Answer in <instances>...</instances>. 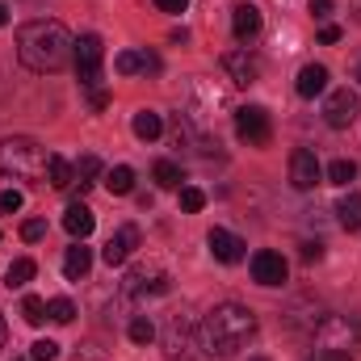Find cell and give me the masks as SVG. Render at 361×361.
<instances>
[{
    "mask_svg": "<svg viewBox=\"0 0 361 361\" xmlns=\"http://www.w3.org/2000/svg\"><path fill=\"white\" fill-rule=\"evenodd\" d=\"M319 177H324V169H319V160H315V152H307V147H298L294 156H290V185L294 189H315L319 185Z\"/></svg>",
    "mask_w": 361,
    "mask_h": 361,
    "instance_id": "8fae6325",
    "label": "cell"
},
{
    "mask_svg": "<svg viewBox=\"0 0 361 361\" xmlns=\"http://www.w3.org/2000/svg\"><path fill=\"white\" fill-rule=\"evenodd\" d=\"M336 219L345 231H361V193H345L336 202Z\"/></svg>",
    "mask_w": 361,
    "mask_h": 361,
    "instance_id": "ffe728a7",
    "label": "cell"
},
{
    "mask_svg": "<svg viewBox=\"0 0 361 361\" xmlns=\"http://www.w3.org/2000/svg\"><path fill=\"white\" fill-rule=\"evenodd\" d=\"M361 345V324L345 319V315H324L315 328V349H332V353H349Z\"/></svg>",
    "mask_w": 361,
    "mask_h": 361,
    "instance_id": "277c9868",
    "label": "cell"
},
{
    "mask_svg": "<svg viewBox=\"0 0 361 361\" xmlns=\"http://www.w3.org/2000/svg\"><path fill=\"white\" fill-rule=\"evenodd\" d=\"M114 68H118L122 76H135V72H160V59L147 55V51H122V55L114 59Z\"/></svg>",
    "mask_w": 361,
    "mask_h": 361,
    "instance_id": "e0dca14e",
    "label": "cell"
},
{
    "mask_svg": "<svg viewBox=\"0 0 361 361\" xmlns=\"http://www.w3.org/2000/svg\"><path fill=\"white\" fill-rule=\"evenodd\" d=\"M47 180H51L55 189H72V180H76V169H72L63 156H51V160H47Z\"/></svg>",
    "mask_w": 361,
    "mask_h": 361,
    "instance_id": "7402d4cb",
    "label": "cell"
},
{
    "mask_svg": "<svg viewBox=\"0 0 361 361\" xmlns=\"http://www.w3.org/2000/svg\"><path fill=\"white\" fill-rule=\"evenodd\" d=\"M105 189H109V193H118V197H122V193H130V189H135V169H126V164L109 169V173H105Z\"/></svg>",
    "mask_w": 361,
    "mask_h": 361,
    "instance_id": "603a6c76",
    "label": "cell"
},
{
    "mask_svg": "<svg viewBox=\"0 0 361 361\" xmlns=\"http://www.w3.org/2000/svg\"><path fill=\"white\" fill-rule=\"evenodd\" d=\"M235 135H240L248 147H265L273 139L269 114H265L261 105H240V109H235Z\"/></svg>",
    "mask_w": 361,
    "mask_h": 361,
    "instance_id": "8992f818",
    "label": "cell"
},
{
    "mask_svg": "<svg viewBox=\"0 0 361 361\" xmlns=\"http://www.w3.org/2000/svg\"><path fill=\"white\" fill-rule=\"evenodd\" d=\"M206 244H210L214 261H223V265H240V261H244V252H248V244H244L240 235L223 231V227H214V231L206 235Z\"/></svg>",
    "mask_w": 361,
    "mask_h": 361,
    "instance_id": "4fadbf2b",
    "label": "cell"
},
{
    "mask_svg": "<svg viewBox=\"0 0 361 361\" xmlns=\"http://www.w3.org/2000/svg\"><path fill=\"white\" fill-rule=\"evenodd\" d=\"M189 341H193V319H189V311H173L169 315V328H164V349H169V357L177 361L189 353Z\"/></svg>",
    "mask_w": 361,
    "mask_h": 361,
    "instance_id": "30bf717a",
    "label": "cell"
},
{
    "mask_svg": "<svg viewBox=\"0 0 361 361\" xmlns=\"http://www.w3.org/2000/svg\"><path fill=\"white\" fill-rule=\"evenodd\" d=\"M361 114V97L349 89H336L332 97H328V105H324V122L332 126V130H349L353 122H357Z\"/></svg>",
    "mask_w": 361,
    "mask_h": 361,
    "instance_id": "52a82bcc",
    "label": "cell"
},
{
    "mask_svg": "<svg viewBox=\"0 0 361 361\" xmlns=\"http://www.w3.org/2000/svg\"><path fill=\"white\" fill-rule=\"evenodd\" d=\"M63 227H68V235H76V240H89L92 227H97V214H92L85 202H72V206L63 210Z\"/></svg>",
    "mask_w": 361,
    "mask_h": 361,
    "instance_id": "2e32d148",
    "label": "cell"
},
{
    "mask_svg": "<svg viewBox=\"0 0 361 361\" xmlns=\"http://www.w3.org/2000/svg\"><path fill=\"white\" fill-rule=\"evenodd\" d=\"M135 248H139V227H118V231L109 235V244L101 248V261H105L109 269H114V265H126Z\"/></svg>",
    "mask_w": 361,
    "mask_h": 361,
    "instance_id": "7c38bea8",
    "label": "cell"
},
{
    "mask_svg": "<svg viewBox=\"0 0 361 361\" xmlns=\"http://www.w3.org/2000/svg\"><path fill=\"white\" fill-rule=\"evenodd\" d=\"M0 25H8V8L4 4H0Z\"/></svg>",
    "mask_w": 361,
    "mask_h": 361,
    "instance_id": "f35d334b",
    "label": "cell"
},
{
    "mask_svg": "<svg viewBox=\"0 0 361 361\" xmlns=\"http://www.w3.org/2000/svg\"><path fill=\"white\" fill-rule=\"evenodd\" d=\"M97 177H101V160H97V156H80V160H76V180H72V185L85 193Z\"/></svg>",
    "mask_w": 361,
    "mask_h": 361,
    "instance_id": "cb8c5ba5",
    "label": "cell"
},
{
    "mask_svg": "<svg viewBox=\"0 0 361 361\" xmlns=\"http://www.w3.org/2000/svg\"><path fill=\"white\" fill-rule=\"evenodd\" d=\"M42 235H47V223H42V219H25V223H21V240H25V244H34V240H42Z\"/></svg>",
    "mask_w": 361,
    "mask_h": 361,
    "instance_id": "836d02e7",
    "label": "cell"
},
{
    "mask_svg": "<svg viewBox=\"0 0 361 361\" xmlns=\"http://www.w3.org/2000/svg\"><path fill=\"white\" fill-rule=\"evenodd\" d=\"M156 8H160V13H185L189 0H156Z\"/></svg>",
    "mask_w": 361,
    "mask_h": 361,
    "instance_id": "e575fe53",
    "label": "cell"
},
{
    "mask_svg": "<svg viewBox=\"0 0 361 361\" xmlns=\"http://www.w3.org/2000/svg\"><path fill=\"white\" fill-rule=\"evenodd\" d=\"M13 361H25V357H13Z\"/></svg>",
    "mask_w": 361,
    "mask_h": 361,
    "instance_id": "60d3db41",
    "label": "cell"
},
{
    "mask_svg": "<svg viewBox=\"0 0 361 361\" xmlns=\"http://www.w3.org/2000/svg\"><path fill=\"white\" fill-rule=\"evenodd\" d=\"M59 357V345L55 341H34L30 345V361H55Z\"/></svg>",
    "mask_w": 361,
    "mask_h": 361,
    "instance_id": "1f68e13d",
    "label": "cell"
},
{
    "mask_svg": "<svg viewBox=\"0 0 361 361\" xmlns=\"http://www.w3.org/2000/svg\"><path fill=\"white\" fill-rule=\"evenodd\" d=\"M21 315H25V324H34V328H38V324L47 319V302H42L38 294H25V302H21Z\"/></svg>",
    "mask_w": 361,
    "mask_h": 361,
    "instance_id": "f1b7e54d",
    "label": "cell"
},
{
    "mask_svg": "<svg viewBox=\"0 0 361 361\" xmlns=\"http://www.w3.org/2000/svg\"><path fill=\"white\" fill-rule=\"evenodd\" d=\"M72 34L63 30V21H30L17 30V59L30 72H59L72 59Z\"/></svg>",
    "mask_w": 361,
    "mask_h": 361,
    "instance_id": "7a4b0ae2",
    "label": "cell"
},
{
    "mask_svg": "<svg viewBox=\"0 0 361 361\" xmlns=\"http://www.w3.org/2000/svg\"><path fill=\"white\" fill-rule=\"evenodd\" d=\"M319 257H324V244H302V261L307 265H315Z\"/></svg>",
    "mask_w": 361,
    "mask_h": 361,
    "instance_id": "8d00e7d4",
    "label": "cell"
},
{
    "mask_svg": "<svg viewBox=\"0 0 361 361\" xmlns=\"http://www.w3.org/2000/svg\"><path fill=\"white\" fill-rule=\"evenodd\" d=\"M89 269H92V248H85V240H80V244L68 248V257H63V273H68L72 281H80V277H89Z\"/></svg>",
    "mask_w": 361,
    "mask_h": 361,
    "instance_id": "d6986e66",
    "label": "cell"
},
{
    "mask_svg": "<svg viewBox=\"0 0 361 361\" xmlns=\"http://www.w3.org/2000/svg\"><path fill=\"white\" fill-rule=\"evenodd\" d=\"M156 185H160V189H180V169L173 160H160V164H156Z\"/></svg>",
    "mask_w": 361,
    "mask_h": 361,
    "instance_id": "4316f807",
    "label": "cell"
},
{
    "mask_svg": "<svg viewBox=\"0 0 361 361\" xmlns=\"http://www.w3.org/2000/svg\"><path fill=\"white\" fill-rule=\"evenodd\" d=\"M130 341H135V345H152V341H156V324L143 319V315L130 319Z\"/></svg>",
    "mask_w": 361,
    "mask_h": 361,
    "instance_id": "4dcf8cb0",
    "label": "cell"
},
{
    "mask_svg": "<svg viewBox=\"0 0 361 361\" xmlns=\"http://www.w3.org/2000/svg\"><path fill=\"white\" fill-rule=\"evenodd\" d=\"M47 319L72 324V319H76V302H72V298H51V302H47Z\"/></svg>",
    "mask_w": 361,
    "mask_h": 361,
    "instance_id": "484cf974",
    "label": "cell"
},
{
    "mask_svg": "<svg viewBox=\"0 0 361 361\" xmlns=\"http://www.w3.org/2000/svg\"><path fill=\"white\" fill-rule=\"evenodd\" d=\"M311 13H315V17H319V21H324V17H328V13H332V0H311Z\"/></svg>",
    "mask_w": 361,
    "mask_h": 361,
    "instance_id": "74e56055",
    "label": "cell"
},
{
    "mask_svg": "<svg viewBox=\"0 0 361 361\" xmlns=\"http://www.w3.org/2000/svg\"><path fill=\"white\" fill-rule=\"evenodd\" d=\"M223 72L231 76V85H257L261 80V59L248 47H240V51H227L223 55Z\"/></svg>",
    "mask_w": 361,
    "mask_h": 361,
    "instance_id": "ba28073f",
    "label": "cell"
},
{
    "mask_svg": "<svg viewBox=\"0 0 361 361\" xmlns=\"http://www.w3.org/2000/svg\"><path fill=\"white\" fill-rule=\"evenodd\" d=\"M252 361H265V357H252Z\"/></svg>",
    "mask_w": 361,
    "mask_h": 361,
    "instance_id": "b9f144b4",
    "label": "cell"
},
{
    "mask_svg": "<svg viewBox=\"0 0 361 361\" xmlns=\"http://www.w3.org/2000/svg\"><path fill=\"white\" fill-rule=\"evenodd\" d=\"M252 332H257V315L244 302H219L197 328V349L210 361H227L252 341Z\"/></svg>",
    "mask_w": 361,
    "mask_h": 361,
    "instance_id": "6da1fadb",
    "label": "cell"
},
{
    "mask_svg": "<svg viewBox=\"0 0 361 361\" xmlns=\"http://www.w3.org/2000/svg\"><path fill=\"white\" fill-rule=\"evenodd\" d=\"M72 59H76V76H80V85H97L101 80V63H105V47H101V38L97 34H80L76 38V47H72Z\"/></svg>",
    "mask_w": 361,
    "mask_h": 361,
    "instance_id": "5b68a950",
    "label": "cell"
},
{
    "mask_svg": "<svg viewBox=\"0 0 361 361\" xmlns=\"http://www.w3.org/2000/svg\"><path fill=\"white\" fill-rule=\"evenodd\" d=\"M286 273H290L286 257L273 252V248H261V252L252 257V281H257V286H286Z\"/></svg>",
    "mask_w": 361,
    "mask_h": 361,
    "instance_id": "9c48e42d",
    "label": "cell"
},
{
    "mask_svg": "<svg viewBox=\"0 0 361 361\" xmlns=\"http://www.w3.org/2000/svg\"><path fill=\"white\" fill-rule=\"evenodd\" d=\"M231 34H235V42H252L261 34V8L257 4H235L231 8Z\"/></svg>",
    "mask_w": 361,
    "mask_h": 361,
    "instance_id": "9a60e30c",
    "label": "cell"
},
{
    "mask_svg": "<svg viewBox=\"0 0 361 361\" xmlns=\"http://www.w3.org/2000/svg\"><path fill=\"white\" fill-rule=\"evenodd\" d=\"M135 135H139L143 143H147V139H160V135H164V118H160L156 109H139V114H135Z\"/></svg>",
    "mask_w": 361,
    "mask_h": 361,
    "instance_id": "44dd1931",
    "label": "cell"
},
{
    "mask_svg": "<svg viewBox=\"0 0 361 361\" xmlns=\"http://www.w3.org/2000/svg\"><path fill=\"white\" fill-rule=\"evenodd\" d=\"M4 332H8V328H4V315H0V349H4Z\"/></svg>",
    "mask_w": 361,
    "mask_h": 361,
    "instance_id": "ab89813d",
    "label": "cell"
},
{
    "mask_svg": "<svg viewBox=\"0 0 361 361\" xmlns=\"http://www.w3.org/2000/svg\"><path fill=\"white\" fill-rule=\"evenodd\" d=\"M202 206H206V193H202L197 185H180V210H185V214H197Z\"/></svg>",
    "mask_w": 361,
    "mask_h": 361,
    "instance_id": "83f0119b",
    "label": "cell"
},
{
    "mask_svg": "<svg viewBox=\"0 0 361 361\" xmlns=\"http://www.w3.org/2000/svg\"><path fill=\"white\" fill-rule=\"evenodd\" d=\"M30 277H34V261H25V257H21V261H13V265L4 269V286H8V290H21Z\"/></svg>",
    "mask_w": 361,
    "mask_h": 361,
    "instance_id": "d4e9b609",
    "label": "cell"
},
{
    "mask_svg": "<svg viewBox=\"0 0 361 361\" xmlns=\"http://www.w3.org/2000/svg\"><path fill=\"white\" fill-rule=\"evenodd\" d=\"M357 80H361V68H357Z\"/></svg>",
    "mask_w": 361,
    "mask_h": 361,
    "instance_id": "7bdbcfd3",
    "label": "cell"
},
{
    "mask_svg": "<svg viewBox=\"0 0 361 361\" xmlns=\"http://www.w3.org/2000/svg\"><path fill=\"white\" fill-rule=\"evenodd\" d=\"M47 152L34 143V139H4L0 143V177L8 180H38L47 177Z\"/></svg>",
    "mask_w": 361,
    "mask_h": 361,
    "instance_id": "3957f363",
    "label": "cell"
},
{
    "mask_svg": "<svg viewBox=\"0 0 361 361\" xmlns=\"http://www.w3.org/2000/svg\"><path fill=\"white\" fill-rule=\"evenodd\" d=\"M164 290H169V273H160V269H135L126 277V294L130 298H156Z\"/></svg>",
    "mask_w": 361,
    "mask_h": 361,
    "instance_id": "5bb4252c",
    "label": "cell"
},
{
    "mask_svg": "<svg viewBox=\"0 0 361 361\" xmlns=\"http://www.w3.org/2000/svg\"><path fill=\"white\" fill-rule=\"evenodd\" d=\"M319 42H324V47L341 42V25H324V30H319Z\"/></svg>",
    "mask_w": 361,
    "mask_h": 361,
    "instance_id": "d590c367",
    "label": "cell"
},
{
    "mask_svg": "<svg viewBox=\"0 0 361 361\" xmlns=\"http://www.w3.org/2000/svg\"><path fill=\"white\" fill-rule=\"evenodd\" d=\"M21 206H25L21 189H4V193H0V214H17Z\"/></svg>",
    "mask_w": 361,
    "mask_h": 361,
    "instance_id": "d6a6232c",
    "label": "cell"
},
{
    "mask_svg": "<svg viewBox=\"0 0 361 361\" xmlns=\"http://www.w3.org/2000/svg\"><path fill=\"white\" fill-rule=\"evenodd\" d=\"M353 177H357V164H353V160H332V164H328V180H332V185H349Z\"/></svg>",
    "mask_w": 361,
    "mask_h": 361,
    "instance_id": "f546056e",
    "label": "cell"
},
{
    "mask_svg": "<svg viewBox=\"0 0 361 361\" xmlns=\"http://www.w3.org/2000/svg\"><path fill=\"white\" fill-rule=\"evenodd\" d=\"M294 89H298V97H319V92L328 89V68H324V63H307V68L298 72Z\"/></svg>",
    "mask_w": 361,
    "mask_h": 361,
    "instance_id": "ac0fdd59",
    "label": "cell"
}]
</instances>
